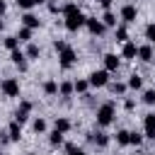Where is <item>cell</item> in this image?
<instances>
[{
  "mask_svg": "<svg viewBox=\"0 0 155 155\" xmlns=\"http://www.w3.org/2000/svg\"><path fill=\"white\" fill-rule=\"evenodd\" d=\"M58 10H61V7H58L56 2H48V12H58Z\"/></svg>",
  "mask_w": 155,
  "mask_h": 155,
  "instance_id": "40",
  "label": "cell"
},
{
  "mask_svg": "<svg viewBox=\"0 0 155 155\" xmlns=\"http://www.w3.org/2000/svg\"><path fill=\"white\" fill-rule=\"evenodd\" d=\"M73 92H75V87H73V82H70V80H63V82H58V94H61L63 99L73 97Z\"/></svg>",
  "mask_w": 155,
  "mask_h": 155,
  "instance_id": "16",
  "label": "cell"
},
{
  "mask_svg": "<svg viewBox=\"0 0 155 155\" xmlns=\"http://www.w3.org/2000/svg\"><path fill=\"white\" fill-rule=\"evenodd\" d=\"M102 63H104V70H107V73H116L119 65H121V56H116V53H104V56H102Z\"/></svg>",
  "mask_w": 155,
  "mask_h": 155,
  "instance_id": "8",
  "label": "cell"
},
{
  "mask_svg": "<svg viewBox=\"0 0 155 155\" xmlns=\"http://www.w3.org/2000/svg\"><path fill=\"white\" fill-rule=\"evenodd\" d=\"M0 92L5 94V97H19V80L17 78H5L2 82H0Z\"/></svg>",
  "mask_w": 155,
  "mask_h": 155,
  "instance_id": "3",
  "label": "cell"
},
{
  "mask_svg": "<svg viewBox=\"0 0 155 155\" xmlns=\"http://www.w3.org/2000/svg\"><path fill=\"white\" fill-rule=\"evenodd\" d=\"M24 56H27V58H31V61H36V58L41 56V48H39L36 44H31V41H29V46H27V51H24Z\"/></svg>",
  "mask_w": 155,
  "mask_h": 155,
  "instance_id": "22",
  "label": "cell"
},
{
  "mask_svg": "<svg viewBox=\"0 0 155 155\" xmlns=\"http://www.w3.org/2000/svg\"><path fill=\"white\" fill-rule=\"evenodd\" d=\"M114 29H116V31H114V36H116V41H119V44L128 41V29H126L124 24H121V27H114Z\"/></svg>",
  "mask_w": 155,
  "mask_h": 155,
  "instance_id": "24",
  "label": "cell"
},
{
  "mask_svg": "<svg viewBox=\"0 0 155 155\" xmlns=\"http://www.w3.org/2000/svg\"><path fill=\"white\" fill-rule=\"evenodd\" d=\"M29 155H39V153H29Z\"/></svg>",
  "mask_w": 155,
  "mask_h": 155,
  "instance_id": "43",
  "label": "cell"
},
{
  "mask_svg": "<svg viewBox=\"0 0 155 155\" xmlns=\"http://www.w3.org/2000/svg\"><path fill=\"white\" fill-rule=\"evenodd\" d=\"M87 82H90V87H104V85H109V73L104 68L102 70H94V73H90Z\"/></svg>",
  "mask_w": 155,
  "mask_h": 155,
  "instance_id": "5",
  "label": "cell"
},
{
  "mask_svg": "<svg viewBox=\"0 0 155 155\" xmlns=\"http://www.w3.org/2000/svg\"><path fill=\"white\" fill-rule=\"evenodd\" d=\"M61 12H63V15L68 17V15H75V12H80V7H78L75 2H65V5L61 7Z\"/></svg>",
  "mask_w": 155,
  "mask_h": 155,
  "instance_id": "29",
  "label": "cell"
},
{
  "mask_svg": "<svg viewBox=\"0 0 155 155\" xmlns=\"http://www.w3.org/2000/svg\"><path fill=\"white\" fill-rule=\"evenodd\" d=\"M65 46H68V44H65V41H63V39H56V41H53V48H56V51H58V53H61V51H63V48H65Z\"/></svg>",
  "mask_w": 155,
  "mask_h": 155,
  "instance_id": "37",
  "label": "cell"
},
{
  "mask_svg": "<svg viewBox=\"0 0 155 155\" xmlns=\"http://www.w3.org/2000/svg\"><path fill=\"white\" fill-rule=\"evenodd\" d=\"M85 27H87V31L92 34V36H102L104 34V24H102V19H97V17H85Z\"/></svg>",
  "mask_w": 155,
  "mask_h": 155,
  "instance_id": "7",
  "label": "cell"
},
{
  "mask_svg": "<svg viewBox=\"0 0 155 155\" xmlns=\"http://www.w3.org/2000/svg\"><path fill=\"white\" fill-rule=\"evenodd\" d=\"M15 2H17V7H19V10H24V12H29V10L34 7V2H31V0H15Z\"/></svg>",
  "mask_w": 155,
  "mask_h": 155,
  "instance_id": "36",
  "label": "cell"
},
{
  "mask_svg": "<svg viewBox=\"0 0 155 155\" xmlns=\"http://www.w3.org/2000/svg\"><path fill=\"white\" fill-rule=\"evenodd\" d=\"M119 19H121L124 24L136 22V19H138V7H136V5H131V2H128V5H124V7H121V12H119Z\"/></svg>",
  "mask_w": 155,
  "mask_h": 155,
  "instance_id": "6",
  "label": "cell"
},
{
  "mask_svg": "<svg viewBox=\"0 0 155 155\" xmlns=\"http://www.w3.org/2000/svg\"><path fill=\"white\" fill-rule=\"evenodd\" d=\"M114 119H116V107H114V102H104V104L97 107V111H94V121H97L99 128L111 126Z\"/></svg>",
  "mask_w": 155,
  "mask_h": 155,
  "instance_id": "1",
  "label": "cell"
},
{
  "mask_svg": "<svg viewBox=\"0 0 155 155\" xmlns=\"http://www.w3.org/2000/svg\"><path fill=\"white\" fill-rule=\"evenodd\" d=\"M41 90H44L46 97H56V94H58V82H56V80H46V82L41 85Z\"/></svg>",
  "mask_w": 155,
  "mask_h": 155,
  "instance_id": "19",
  "label": "cell"
},
{
  "mask_svg": "<svg viewBox=\"0 0 155 155\" xmlns=\"http://www.w3.org/2000/svg\"><path fill=\"white\" fill-rule=\"evenodd\" d=\"M75 63H78V53H75V48L65 46V48L58 53V68H61V70H70Z\"/></svg>",
  "mask_w": 155,
  "mask_h": 155,
  "instance_id": "2",
  "label": "cell"
},
{
  "mask_svg": "<svg viewBox=\"0 0 155 155\" xmlns=\"http://www.w3.org/2000/svg\"><path fill=\"white\" fill-rule=\"evenodd\" d=\"M31 109H34V104H31L29 99H24V102H22V104L17 107V111H15V121H17V124H24V121L29 119Z\"/></svg>",
  "mask_w": 155,
  "mask_h": 155,
  "instance_id": "9",
  "label": "cell"
},
{
  "mask_svg": "<svg viewBox=\"0 0 155 155\" xmlns=\"http://www.w3.org/2000/svg\"><path fill=\"white\" fill-rule=\"evenodd\" d=\"M143 136L145 138H155V114H145L143 116Z\"/></svg>",
  "mask_w": 155,
  "mask_h": 155,
  "instance_id": "10",
  "label": "cell"
},
{
  "mask_svg": "<svg viewBox=\"0 0 155 155\" xmlns=\"http://www.w3.org/2000/svg\"><path fill=\"white\" fill-rule=\"evenodd\" d=\"M31 31H34V29H29V27H22V29L17 31V39H19V41H31Z\"/></svg>",
  "mask_w": 155,
  "mask_h": 155,
  "instance_id": "30",
  "label": "cell"
},
{
  "mask_svg": "<svg viewBox=\"0 0 155 155\" xmlns=\"http://www.w3.org/2000/svg\"><path fill=\"white\" fill-rule=\"evenodd\" d=\"M102 24H104V27H116V15L107 10V12L102 15Z\"/></svg>",
  "mask_w": 155,
  "mask_h": 155,
  "instance_id": "27",
  "label": "cell"
},
{
  "mask_svg": "<svg viewBox=\"0 0 155 155\" xmlns=\"http://www.w3.org/2000/svg\"><path fill=\"white\" fill-rule=\"evenodd\" d=\"M109 87H111V92H114V94H126V90H128V87H126V82H111Z\"/></svg>",
  "mask_w": 155,
  "mask_h": 155,
  "instance_id": "32",
  "label": "cell"
},
{
  "mask_svg": "<svg viewBox=\"0 0 155 155\" xmlns=\"http://www.w3.org/2000/svg\"><path fill=\"white\" fill-rule=\"evenodd\" d=\"M148 155H153V153H148Z\"/></svg>",
  "mask_w": 155,
  "mask_h": 155,
  "instance_id": "44",
  "label": "cell"
},
{
  "mask_svg": "<svg viewBox=\"0 0 155 155\" xmlns=\"http://www.w3.org/2000/svg\"><path fill=\"white\" fill-rule=\"evenodd\" d=\"M116 145H128V131L126 128H119L116 131Z\"/></svg>",
  "mask_w": 155,
  "mask_h": 155,
  "instance_id": "28",
  "label": "cell"
},
{
  "mask_svg": "<svg viewBox=\"0 0 155 155\" xmlns=\"http://www.w3.org/2000/svg\"><path fill=\"white\" fill-rule=\"evenodd\" d=\"M22 27H29V29H39V27H41V19H39L34 12H24V15H22Z\"/></svg>",
  "mask_w": 155,
  "mask_h": 155,
  "instance_id": "13",
  "label": "cell"
},
{
  "mask_svg": "<svg viewBox=\"0 0 155 155\" xmlns=\"http://www.w3.org/2000/svg\"><path fill=\"white\" fill-rule=\"evenodd\" d=\"M73 87H75V92H78V94H87L90 82H87V78H78V80L73 82Z\"/></svg>",
  "mask_w": 155,
  "mask_h": 155,
  "instance_id": "20",
  "label": "cell"
},
{
  "mask_svg": "<svg viewBox=\"0 0 155 155\" xmlns=\"http://www.w3.org/2000/svg\"><path fill=\"white\" fill-rule=\"evenodd\" d=\"M7 138H10L12 143H19V140H22V124L12 121V124L7 126Z\"/></svg>",
  "mask_w": 155,
  "mask_h": 155,
  "instance_id": "14",
  "label": "cell"
},
{
  "mask_svg": "<svg viewBox=\"0 0 155 155\" xmlns=\"http://www.w3.org/2000/svg\"><path fill=\"white\" fill-rule=\"evenodd\" d=\"M53 128L61 131V133H68V131L73 128V124H70L68 116H56V119H53Z\"/></svg>",
  "mask_w": 155,
  "mask_h": 155,
  "instance_id": "15",
  "label": "cell"
},
{
  "mask_svg": "<svg viewBox=\"0 0 155 155\" xmlns=\"http://www.w3.org/2000/svg\"><path fill=\"white\" fill-rule=\"evenodd\" d=\"M138 61H143V63H150L153 58H155V48H153V44H143V46H138V56H136Z\"/></svg>",
  "mask_w": 155,
  "mask_h": 155,
  "instance_id": "11",
  "label": "cell"
},
{
  "mask_svg": "<svg viewBox=\"0 0 155 155\" xmlns=\"http://www.w3.org/2000/svg\"><path fill=\"white\" fill-rule=\"evenodd\" d=\"M65 153H68V155H87L85 150H80V148H75L73 143H65Z\"/></svg>",
  "mask_w": 155,
  "mask_h": 155,
  "instance_id": "35",
  "label": "cell"
},
{
  "mask_svg": "<svg viewBox=\"0 0 155 155\" xmlns=\"http://www.w3.org/2000/svg\"><path fill=\"white\" fill-rule=\"evenodd\" d=\"M136 56H138V46H136L133 41H124V46H121V58L136 61Z\"/></svg>",
  "mask_w": 155,
  "mask_h": 155,
  "instance_id": "12",
  "label": "cell"
},
{
  "mask_svg": "<svg viewBox=\"0 0 155 155\" xmlns=\"http://www.w3.org/2000/svg\"><path fill=\"white\" fill-rule=\"evenodd\" d=\"M145 39H148L150 44H155V22H150V24L145 27Z\"/></svg>",
  "mask_w": 155,
  "mask_h": 155,
  "instance_id": "34",
  "label": "cell"
},
{
  "mask_svg": "<svg viewBox=\"0 0 155 155\" xmlns=\"http://www.w3.org/2000/svg\"><path fill=\"white\" fill-rule=\"evenodd\" d=\"M5 12H7V2H5V0H0V17H2Z\"/></svg>",
  "mask_w": 155,
  "mask_h": 155,
  "instance_id": "39",
  "label": "cell"
},
{
  "mask_svg": "<svg viewBox=\"0 0 155 155\" xmlns=\"http://www.w3.org/2000/svg\"><path fill=\"white\" fill-rule=\"evenodd\" d=\"M31 128H34V133H46V128H48V124H46V119H34L31 121Z\"/></svg>",
  "mask_w": 155,
  "mask_h": 155,
  "instance_id": "23",
  "label": "cell"
},
{
  "mask_svg": "<svg viewBox=\"0 0 155 155\" xmlns=\"http://www.w3.org/2000/svg\"><path fill=\"white\" fill-rule=\"evenodd\" d=\"M2 27H5V24H2V19H0V31H2Z\"/></svg>",
  "mask_w": 155,
  "mask_h": 155,
  "instance_id": "42",
  "label": "cell"
},
{
  "mask_svg": "<svg viewBox=\"0 0 155 155\" xmlns=\"http://www.w3.org/2000/svg\"><path fill=\"white\" fill-rule=\"evenodd\" d=\"M63 27H65L68 31H78L80 27H85V15H82V12H75V15H68V17L63 19Z\"/></svg>",
  "mask_w": 155,
  "mask_h": 155,
  "instance_id": "4",
  "label": "cell"
},
{
  "mask_svg": "<svg viewBox=\"0 0 155 155\" xmlns=\"http://www.w3.org/2000/svg\"><path fill=\"white\" fill-rule=\"evenodd\" d=\"M2 44H5V48H7V51H15V48L19 46V39H17V36H5V41H2Z\"/></svg>",
  "mask_w": 155,
  "mask_h": 155,
  "instance_id": "31",
  "label": "cell"
},
{
  "mask_svg": "<svg viewBox=\"0 0 155 155\" xmlns=\"http://www.w3.org/2000/svg\"><path fill=\"white\" fill-rule=\"evenodd\" d=\"M126 87H128V90H143V78H140L138 73H131L128 80H126Z\"/></svg>",
  "mask_w": 155,
  "mask_h": 155,
  "instance_id": "18",
  "label": "cell"
},
{
  "mask_svg": "<svg viewBox=\"0 0 155 155\" xmlns=\"http://www.w3.org/2000/svg\"><path fill=\"white\" fill-rule=\"evenodd\" d=\"M90 140H92L97 148H107V145H109V136H107L104 131H97V133H92V136H90Z\"/></svg>",
  "mask_w": 155,
  "mask_h": 155,
  "instance_id": "17",
  "label": "cell"
},
{
  "mask_svg": "<svg viewBox=\"0 0 155 155\" xmlns=\"http://www.w3.org/2000/svg\"><path fill=\"white\" fill-rule=\"evenodd\" d=\"M124 109H126V111H133V109H136V102H133V99H126V102H124Z\"/></svg>",
  "mask_w": 155,
  "mask_h": 155,
  "instance_id": "38",
  "label": "cell"
},
{
  "mask_svg": "<svg viewBox=\"0 0 155 155\" xmlns=\"http://www.w3.org/2000/svg\"><path fill=\"white\" fill-rule=\"evenodd\" d=\"M63 136H65V133H61V131L53 128V131L48 133V143H51L53 148H58V145H63Z\"/></svg>",
  "mask_w": 155,
  "mask_h": 155,
  "instance_id": "21",
  "label": "cell"
},
{
  "mask_svg": "<svg viewBox=\"0 0 155 155\" xmlns=\"http://www.w3.org/2000/svg\"><path fill=\"white\" fill-rule=\"evenodd\" d=\"M143 104H148V107L155 104V90H145L143 92Z\"/></svg>",
  "mask_w": 155,
  "mask_h": 155,
  "instance_id": "33",
  "label": "cell"
},
{
  "mask_svg": "<svg viewBox=\"0 0 155 155\" xmlns=\"http://www.w3.org/2000/svg\"><path fill=\"white\" fill-rule=\"evenodd\" d=\"M31 2H34V5H44L46 0H31Z\"/></svg>",
  "mask_w": 155,
  "mask_h": 155,
  "instance_id": "41",
  "label": "cell"
},
{
  "mask_svg": "<svg viewBox=\"0 0 155 155\" xmlns=\"http://www.w3.org/2000/svg\"><path fill=\"white\" fill-rule=\"evenodd\" d=\"M143 138H145L143 133H138V131H128V145H136V148H138V145L143 143Z\"/></svg>",
  "mask_w": 155,
  "mask_h": 155,
  "instance_id": "26",
  "label": "cell"
},
{
  "mask_svg": "<svg viewBox=\"0 0 155 155\" xmlns=\"http://www.w3.org/2000/svg\"><path fill=\"white\" fill-rule=\"evenodd\" d=\"M10 61H12L15 65H19V63H24V61H27V56H24V51L15 48V51H10Z\"/></svg>",
  "mask_w": 155,
  "mask_h": 155,
  "instance_id": "25",
  "label": "cell"
}]
</instances>
